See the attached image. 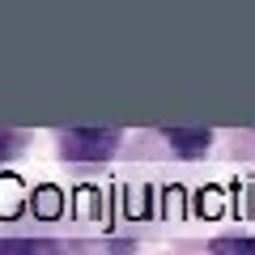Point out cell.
Instances as JSON below:
<instances>
[{
  "label": "cell",
  "instance_id": "277c9868",
  "mask_svg": "<svg viewBox=\"0 0 255 255\" xmlns=\"http://www.w3.org/2000/svg\"><path fill=\"white\" fill-rule=\"evenodd\" d=\"M213 255H255V238H213Z\"/></svg>",
  "mask_w": 255,
  "mask_h": 255
},
{
  "label": "cell",
  "instance_id": "5b68a950",
  "mask_svg": "<svg viewBox=\"0 0 255 255\" xmlns=\"http://www.w3.org/2000/svg\"><path fill=\"white\" fill-rule=\"evenodd\" d=\"M9 153H17V136L13 132H0V157H9Z\"/></svg>",
  "mask_w": 255,
  "mask_h": 255
},
{
  "label": "cell",
  "instance_id": "3957f363",
  "mask_svg": "<svg viewBox=\"0 0 255 255\" xmlns=\"http://www.w3.org/2000/svg\"><path fill=\"white\" fill-rule=\"evenodd\" d=\"M170 145H179L183 153H204L209 149V132H183V128H166Z\"/></svg>",
  "mask_w": 255,
  "mask_h": 255
},
{
  "label": "cell",
  "instance_id": "7a4b0ae2",
  "mask_svg": "<svg viewBox=\"0 0 255 255\" xmlns=\"http://www.w3.org/2000/svg\"><path fill=\"white\" fill-rule=\"evenodd\" d=\"M0 255H60V247L47 238H0Z\"/></svg>",
  "mask_w": 255,
  "mask_h": 255
},
{
  "label": "cell",
  "instance_id": "6da1fadb",
  "mask_svg": "<svg viewBox=\"0 0 255 255\" xmlns=\"http://www.w3.org/2000/svg\"><path fill=\"white\" fill-rule=\"evenodd\" d=\"M115 145H119L115 128H73V132H64V153L81 157V162H98V157H107Z\"/></svg>",
  "mask_w": 255,
  "mask_h": 255
}]
</instances>
